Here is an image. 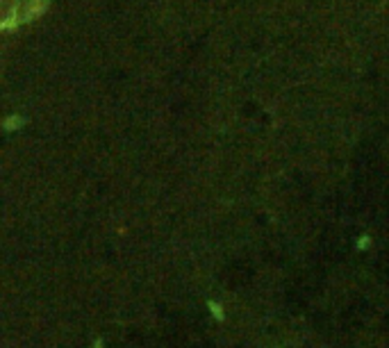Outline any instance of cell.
Returning <instances> with one entry per match:
<instances>
[{
    "label": "cell",
    "instance_id": "6da1fadb",
    "mask_svg": "<svg viewBox=\"0 0 389 348\" xmlns=\"http://www.w3.org/2000/svg\"><path fill=\"white\" fill-rule=\"evenodd\" d=\"M209 309H212V314L217 319H223V312H221V307H217V303H209Z\"/></svg>",
    "mask_w": 389,
    "mask_h": 348
},
{
    "label": "cell",
    "instance_id": "7a4b0ae2",
    "mask_svg": "<svg viewBox=\"0 0 389 348\" xmlns=\"http://www.w3.org/2000/svg\"><path fill=\"white\" fill-rule=\"evenodd\" d=\"M96 348H102V341H96Z\"/></svg>",
    "mask_w": 389,
    "mask_h": 348
}]
</instances>
